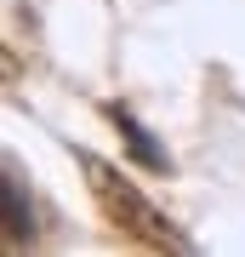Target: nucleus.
I'll return each mask as SVG.
<instances>
[{
	"label": "nucleus",
	"mask_w": 245,
	"mask_h": 257,
	"mask_svg": "<svg viewBox=\"0 0 245 257\" xmlns=\"http://www.w3.org/2000/svg\"><path fill=\"white\" fill-rule=\"evenodd\" d=\"M80 172H86L91 194H97V206L109 211V217H114L126 234H137L143 246H165V251H182V246H188V240H182V234L171 229V223H165L160 211H154V206L143 200V194H137V189L126 183V177L114 172L109 160H97V155H80Z\"/></svg>",
	"instance_id": "f257e3e1"
},
{
	"label": "nucleus",
	"mask_w": 245,
	"mask_h": 257,
	"mask_svg": "<svg viewBox=\"0 0 245 257\" xmlns=\"http://www.w3.org/2000/svg\"><path fill=\"white\" fill-rule=\"evenodd\" d=\"M29 234V211H23V183L6 172V240L18 246V240Z\"/></svg>",
	"instance_id": "f03ea898"
},
{
	"label": "nucleus",
	"mask_w": 245,
	"mask_h": 257,
	"mask_svg": "<svg viewBox=\"0 0 245 257\" xmlns=\"http://www.w3.org/2000/svg\"><path fill=\"white\" fill-rule=\"evenodd\" d=\"M114 126H120V132H126V138H131V149H137V160H143V166H165V155H160L154 143H148V132L137 126L131 114H120V109H114Z\"/></svg>",
	"instance_id": "7ed1b4c3"
}]
</instances>
